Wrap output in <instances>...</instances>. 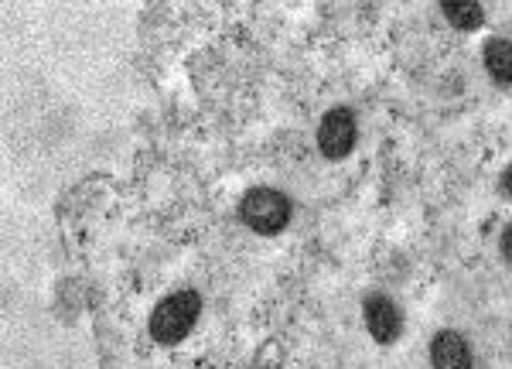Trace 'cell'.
I'll return each instance as SVG.
<instances>
[{
  "instance_id": "9c48e42d",
  "label": "cell",
  "mask_w": 512,
  "mask_h": 369,
  "mask_svg": "<svg viewBox=\"0 0 512 369\" xmlns=\"http://www.w3.org/2000/svg\"><path fill=\"white\" fill-rule=\"evenodd\" d=\"M499 192L506 195V199H512V164L506 171H502V178H499Z\"/></svg>"
},
{
  "instance_id": "7a4b0ae2",
  "label": "cell",
  "mask_w": 512,
  "mask_h": 369,
  "mask_svg": "<svg viewBox=\"0 0 512 369\" xmlns=\"http://www.w3.org/2000/svg\"><path fill=\"white\" fill-rule=\"evenodd\" d=\"M239 219L260 236H277L291 223V199L277 188L256 185L239 202Z\"/></svg>"
},
{
  "instance_id": "3957f363",
  "label": "cell",
  "mask_w": 512,
  "mask_h": 369,
  "mask_svg": "<svg viewBox=\"0 0 512 369\" xmlns=\"http://www.w3.org/2000/svg\"><path fill=\"white\" fill-rule=\"evenodd\" d=\"M359 127H355V113L349 106H332L318 123V147L328 161H342L352 154Z\"/></svg>"
},
{
  "instance_id": "52a82bcc",
  "label": "cell",
  "mask_w": 512,
  "mask_h": 369,
  "mask_svg": "<svg viewBox=\"0 0 512 369\" xmlns=\"http://www.w3.org/2000/svg\"><path fill=\"white\" fill-rule=\"evenodd\" d=\"M441 11L448 14V21L461 31H475V28H482V21H485L482 4H468V0H458V4L448 0V4H441Z\"/></svg>"
},
{
  "instance_id": "277c9868",
  "label": "cell",
  "mask_w": 512,
  "mask_h": 369,
  "mask_svg": "<svg viewBox=\"0 0 512 369\" xmlns=\"http://www.w3.org/2000/svg\"><path fill=\"white\" fill-rule=\"evenodd\" d=\"M362 318H366V328L376 339V346H393L403 335V311L386 294H369L362 301Z\"/></svg>"
},
{
  "instance_id": "8992f818",
  "label": "cell",
  "mask_w": 512,
  "mask_h": 369,
  "mask_svg": "<svg viewBox=\"0 0 512 369\" xmlns=\"http://www.w3.org/2000/svg\"><path fill=\"white\" fill-rule=\"evenodd\" d=\"M482 62H485V72L492 76L495 86H502V89L512 86V41L489 38L482 48Z\"/></svg>"
},
{
  "instance_id": "ba28073f",
  "label": "cell",
  "mask_w": 512,
  "mask_h": 369,
  "mask_svg": "<svg viewBox=\"0 0 512 369\" xmlns=\"http://www.w3.org/2000/svg\"><path fill=\"white\" fill-rule=\"evenodd\" d=\"M499 250H502V257L512 264V223L502 229V240H499Z\"/></svg>"
},
{
  "instance_id": "6da1fadb",
  "label": "cell",
  "mask_w": 512,
  "mask_h": 369,
  "mask_svg": "<svg viewBox=\"0 0 512 369\" xmlns=\"http://www.w3.org/2000/svg\"><path fill=\"white\" fill-rule=\"evenodd\" d=\"M198 315H202V298L192 287L185 291L168 294L164 301H158V308L151 311V335L158 346H175L195 328Z\"/></svg>"
},
{
  "instance_id": "5b68a950",
  "label": "cell",
  "mask_w": 512,
  "mask_h": 369,
  "mask_svg": "<svg viewBox=\"0 0 512 369\" xmlns=\"http://www.w3.org/2000/svg\"><path fill=\"white\" fill-rule=\"evenodd\" d=\"M472 346L461 332L454 328H444V332L434 335L431 342V366L434 369H472Z\"/></svg>"
}]
</instances>
